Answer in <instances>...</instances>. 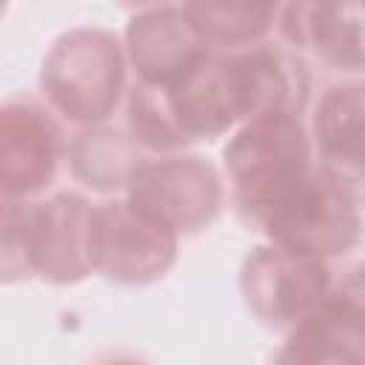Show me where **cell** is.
Listing matches in <instances>:
<instances>
[{
	"label": "cell",
	"mask_w": 365,
	"mask_h": 365,
	"mask_svg": "<svg viewBox=\"0 0 365 365\" xmlns=\"http://www.w3.org/2000/svg\"><path fill=\"white\" fill-rule=\"evenodd\" d=\"M194 26L214 46H248L259 43L279 20V6L274 3H185Z\"/></svg>",
	"instance_id": "15"
},
{
	"label": "cell",
	"mask_w": 365,
	"mask_h": 365,
	"mask_svg": "<svg viewBox=\"0 0 365 365\" xmlns=\"http://www.w3.org/2000/svg\"><path fill=\"white\" fill-rule=\"evenodd\" d=\"M274 365H365V311L328 291L288 331Z\"/></svg>",
	"instance_id": "13"
},
{
	"label": "cell",
	"mask_w": 365,
	"mask_h": 365,
	"mask_svg": "<svg viewBox=\"0 0 365 365\" xmlns=\"http://www.w3.org/2000/svg\"><path fill=\"white\" fill-rule=\"evenodd\" d=\"M180 237L128 200H108L91 214V271L117 285H151L177 262Z\"/></svg>",
	"instance_id": "5"
},
{
	"label": "cell",
	"mask_w": 365,
	"mask_h": 365,
	"mask_svg": "<svg viewBox=\"0 0 365 365\" xmlns=\"http://www.w3.org/2000/svg\"><path fill=\"white\" fill-rule=\"evenodd\" d=\"M100 365H148V362L134 359V356H111V359H106V362H100Z\"/></svg>",
	"instance_id": "17"
},
{
	"label": "cell",
	"mask_w": 365,
	"mask_h": 365,
	"mask_svg": "<svg viewBox=\"0 0 365 365\" xmlns=\"http://www.w3.org/2000/svg\"><path fill=\"white\" fill-rule=\"evenodd\" d=\"M63 131L34 100H6L0 108V191L3 200H34L60 168Z\"/></svg>",
	"instance_id": "9"
},
{
	"label": "cell",
	"mask_w": 365,
	"mask_h": 365,
	"mask_svg": "<svg viewBox=\"0 0 365 365\" xmlns=\"http://www.w3.org/2000/svg\"><path fill=\"white\" fill-rule=\"evenodd\" d=\"M262 234L274 245L328 262L362 240V208L314 168L299 191L265 222Z\"/></svg>",
	"instance_id": "7"
},
{
	"label": "cell",
	"mask_w": 365,
	"mask_h": 365,
	"mask_svg": "<svg viewBox=\"0 0 365 365\" xmlns=\"http://www.w3.org/2000/svg\"><path fill=\"white\" fill-rule=\"evenodd\" d=\"M311 134L294 114H262L231 131L222 174L237 217L262 234L265 222L314 174Z\"/></svg>",
	"instance_id": "1"
},
{
	"label": "cell",
	"mask_w": 365,
	"mask_h": 365,
	"mask_svg": "<svg viewBox=\"0 0 365 365\" xmlns=\"http://www.w3.org/2000/svg\"><path fill=\"white\" fill-rule=\"evenodd\" d=\"M125 63V46L114 31L77 26L48 46L40 66V91L51 111L91 128L117 108Z\"/></svg>",
	"instance_id": "3"
},
{
	"label": "cell",
	"mask_w": 365,
	"mask_h": 365,
	"mask_svg": "<svg viewBox=\"0 0 365 365\" xmlns=\"http://www.w3.org/2000/svg\"><path fill=\"white\" fill-rule=\"evenodd\" d=\"M66 154H68L74 180L100 194L128 191L131 180L137 177V171L145 163L137 140L131 134L108 128V125L83 128L71 140Z\"/></svg>",
	"instance_id": "14"
},
{
	"label": "cell",
	"mask_w": 365,
	"mask_h": 365,
	"mask_svg": "<svg viewBox=\"0 0 365 365\" xmlns=\"http://www.w3.org/2000/svg\"><path fill=\"white\" fill-rule=\"evenodd\" d=\"M94 205L57 191L43 200H3V282L40 277L54 285H74L91 271Z\"/></svg>",
	"instance_id": "2"
},
{
	"label": "cell",
	"mask_w": 365,
	"mask_h": 365,
	"mask_svg": "<svg viewBox=\"0 0 365 365\" xmlns=\"http://www.w3.org/2000/svg\"><path fill=\"white\" fill-rule=\"evenodd\" d=\"M331 268L322 259L265 242L248 251L240 268L245 308L268 328H294L331 288Z\"/></svg>",
	"instance_id": "6"
},
{
	"label": "cell",
	"mask_w": 365,
	"mask_h": 365,
	"mask_svg": "<svg viewBox=\"0 0 365 365\" xmlns=\"http://www.w3.org/2000/svg\"><path fill=\"white\" fill-rule=\"evenodd\" d=\"M317 168L365 208V83L351 80L322 91L311 117Z\"/></svg>",
	"instance_id": "10"
},
{
	"label": "cell",
	"mask_w": 365,
	"mask_h": 365,
	"mask_svg": "<svg viewBox=\"0 0 365 365\" xmlns=\"http://www.w3.org/2000/svg\"><path fill=\"white\" fill-rule=\"evenodd\" d=\"M180 128L191 143L222 137L251 120L245 66L237 54H205L165 86Z\"/></svg>",
	"instance_id": "8"
},
{
	"label": "cell",
	"mask_w": 365,
	"mask_h": 365,
	"mask_svg": "<svg viewBox=\"0 0 365 365\" xmlns=\"http://www.w3.org/2000/svg\"><path fill=\"white\" fill-rule=\"evenodd\" d=\"M123 46L140 83L151 86L174 83L197 60L211 54L185 6H148L137 11L125 26Z\"/></svg>",
	"instance_id": "11"
},
{
	"label": "cell",
	"mask_w": 365,
	"mask_h": 365,
	"mask_svg": "<svg viewBox=\"0 0 365 365\" xmlns=\"http://www.w3.org/2000/svg\"><path fill=\"white\" fill-rule=\"evenodd\" d=\"M128 134L140 148L165 154H180L191 145L185 131L177 123L165 86L137 83L128 94Z\"/></svg>",
	"instance_id": "16"
},
{
	"label": "cell",
	"mask_w": 365,
	"mask_h": 365,
	"mask_svg": "<svg viewBox=\"0 0 365 365\" xmlns=\"http://www.w3.org/2000/svg\"><path fill=\"white\" fill-rule=\"evenodd\" d=\"M294 48L342 71H365V3H288L277 20Z\"/></svg>",
	"instance_id": "12"
},
{
	"label": "cell",
	"mask_w": 365,
	"mask_h": 365,
	"mask_svg": "<svg viewBox=\"0 0 365 365\" xmlns=\"http://www.w3.org/2000/svg\"><path fill=\"white\" fill-rule=\"evenodd\" d=\"M125 200L177 237L205 231L225 205V182L217 165L200 154H165L145 160Z\"/></svg>",
	"instance_id": "4"
}]
</instances>
